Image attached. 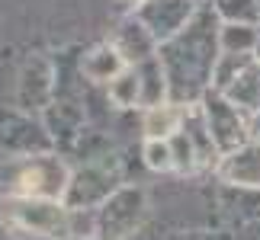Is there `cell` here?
<instances>
[{
  "instance_id": "e0dca14e",
  "label": "cell",
  "mask_w": 260,
  "mask_h": 240,
  "mask_svg": "<svg viewBox=\"0 0 260 240\" xmlns=\"http://www.w3.org/2000/svg\"><path fill=\"white\" fill-rule=\"evenodd\" d=\"M135 71H138V80H142V109H157L171 103V84H167V74L161 67V58L138 64Z\"/></svg>"
},
{
  "instance_id": "ba28073f",
  "label": "cell",
  "mask_w": 260,
  "mask_h": 240,
  "mask_svg": "<svg viewBox=\"0 0 260 240\" xmlns=\"http://www.w3.org/2000/svg\"><path fill=\"white\" fill-rule=\"evenodd\" d=\"M0 147L7 151V157H36V154H52L55 141L42 118L13 112L0 125Z\"/></svg>"
},
{
  "instance_id": "6da1fadb",
  "label": "cell",
  "mask_w": 260,
  "mask_h": 240,
  "mask_svg": "<svg viewBox=\"0 0 260 240\" xmlns=\"http://www.w3.org/2000/svg\"><path fill=\"white\" fill-rule=\"evenodd\" d=\"M218 35H222V16L215 13L212 0H206V4H199L193 23L157 48L161 67L167 74V84H171L174 106H199V99L212 90V74L218 58H222Z\"/></svg>"
},
{
  "instance_id": "2e32d148",
  "label": "cell",
  "mask_w": 260,
  "mask_h": 240,
  "mask_svg": "<svg viewBox=\"0 0 260 240\" xmlns=\"http://www.w3.org/2000/svg\"><path fill=\"white\" fill-rule=\"evenodd\" d=\"M222 96H225L235 109H241L247 118L260 115V61H257L254 67H247V71L238 77Z\"/></svg>"
},
{
  "instance_id": "4316f807",
  "label": "cell",
  "mask_w": 260,
  "mask_h": 240,
  "mask_svg": "<svg viewBox=\"0 0 260 240\" xmlns=\"http://www.w3.org/2000/svg\"><path fill=\"white\" fill-rule=\"evenodd\" d=\"M71 240H77V237H71ZM84 240H100V237H84Z\"/></svg>"
},
{
  "instance_id": "30bf717a",
  "label": "cell",
  "mask_w": 260,
  "mask_h": 240,
  "mask_svg": "<svg viewBox=\"0 0 260 240\" xmlns=\"http://www.w3.org/2000/svg\"><path fill=\"white\" fill-rule=\"evenodd\" d=\"M218 186L260 189V141H247L244 147L225 154L215 167Z\"/></svg>"
},
{
  "instance_id": "52a82bcc",
  "label": "cell",
  "mask_w": 260,
  "mask_h": 240,
  "mask_svg": "<svg viewBox=\"0 0 260 240\" xmlns=\"http://www.w3.org/2000/svg\"><path fill=\"white\" fill-rule=\"evenodd\" d=\"M58 93V67L48 58H29L16 80V106L26 115H42L55 103Z\"/></svg>"
},
{
  "instance_id": "4fadbf2b",
  "label": "cell",
  "mask_w": 260,
  "mask_h": 240,
  "mask_svg": "<svg viewBox=\"0 0 260 240\" xmlns=\"http://www.w3.org/2000/svg\"><path fill=\"white\" fill-rule=\"evenodd\" d=\"M125 58L116 52V45L113 42H100L93 48H87V52L81 55V64H77V71H81V77L87 80V84H93V87H109L113 80L125 71Z\"/></svg>"
},
{
  "instance_id": "7402d4cb",
  "label": "cell",
  "mask_w": 260,
  "mask_h": 240,
  "mask_svg": "<svg viewBox=\"0 0 260 240\" xmlns=\"http://www.w3.org/2000/svg\"><path fill=\"white\" fill-rule=\"evenodd\" d=\"M142 157H145V167L154 170V173H174V151H171V141H145Z\"/></svg>"
},
{
  "instance_id": "8992f818",
  "label": "cell",
  "mask_w": 260,
  "mask_h": 240,
  "mask_svg": "<svg viewBox=\"0 0 260 240\" xmlns=\"http://www.w3.org/2000/svg\"><path fill=\"white\" fill-rule=\"evenodd\" d=\"M199 112L206 118V128L212 135V141L218 147V154H232L238 147H244L251 138V118H247L241 109H235L222 93L209 90V93L199 99Z\"/></svg>"
},
{
  "instance_id": "44dd1931",
  "label": "cell",
  "mask_w": 260,
  "mask_h": 240,
  "mask_svg": "<svg viewBox=\"0 0 260 240\" xmlns=\"http://www.w3.org/2000/svg\"><path fill=\"white\" fill-rule=\"evenodd\" d=\"M222 23L260 26V0H212Z\"/></svg>"
},
{
  "instance_id": "7a4b0ae2",
  "label": "cell",
  "mask_w": 260,
  "mask_h": 240,
  "mask_svg": "<svg viewBox=\"0 0 260 240\" xmlns=\"http://www.w3.org/2000/svg\"><path fill=\"white\" fill-rule=\"evenodd\" d=\"M74 170L68 160L52 151V154H36V157H7L0 167V189L4 198H52L64 202L68 183Z\"/></svg>"
},
{
  "instance_id": "8fae6325",
  "label": "cell",
  "mask_w": 260,
  "mask_h": 240,
  "mask_svg": "<svg viewBox=\"0 0 260 240\" xmlns=\"http://www.w3.org/2000/svg\"><path fill=\"white\" fill-rule=\"evenodd\" d=\"M113 45H116V52L125 58L128 67H138V64L157 58V48H161V45H157V38L142 26V19H138L135 13H128L122 23L116 26Z\"/></svg>"
},
{
  "instance_id": "ac0fdd59",
  "label": "cell",
  "mask_w": 260,
  "mask_h": 240,
  "mask_svg": "<svg viewBox=\"0 0 260 240\" xmlns=\"http://www.w3.org/2000/svg\"><path fill=\"white\" fill-rule=\"evenodd\" d=\"M103 93L113 109H142V80H138L135 67H125Z\"/></svg>"
},
{
  "instance_id": "5b68a950",
  "label": "cell",
  "mask_w": 260,
  "mask_h": 240,
  "mask_svg": "<svg viewBox=\"0 0 260 240\" xmlns=\"http://www.w3.org/2000/svg\"><path fill=\"white\" fill-rule=\"evenodd\" d=\"M119 186H125V183H122V167H119L116 157L81 164L71 173V183H68V192H64V205L71 212H96Z\"/></svg>"
},
{
  "instance_id": "d4e9b609",
  "label": "cell",
  "mask_w": 260,
  "mask_h": 240,
  "mask_svg": "<svg viewBox=\"0 0 260 240\" xmlns=\"http://www.w3.org/2000/svg\"><path fill=\"white\" fill-rule=\"evenodd\" d=\"M125 4H128V7H132V13H135V10H138V7H142V4H145V0H125Z\"/></svg>"
},
{
  "instance_id": "ffe728a7",
  "label": "cell",
  "mask_w": 260,
  "mask_h": 240,
  "mask_svg": "<svg viewBox=\"0 0 260 240\" xmlns=\"http://www.w3.org/2000/svg\"><path fill=\"white\" fill-rule=\"evenodd\" d=\"M254 64H257V55H228V52H222V58H218V64H215V74H212V90L215 93H225V90Z\"/></svg>"
},
{
  "instance_id": "3957f363",
  "label": "cell",
  "mask_w": 260,
  "mask_h": 240,
  "mask_svg": "<svg viewBox=\"0 0 260 240\" xmlns=\"http://www.w3.org/2000/svg\"><path fill=\"white\" fill-rule=\"evenodd\" d=\"M0 218L10 231L39 240H68L71 208L52 198H4Z\"/></svg>"
},
{
  "instance_id": "5bb4252c",
  "label": "cell",
  "mask_w": 260,
  "mask_h": 240,
  "mask_svg": "<svg viewBox=\"0 0 260 240\" xmlns=\"http://www.w3.org/2000/svg\"><path fill=\"white\" fill-rule=\"evenodd\" d=\"M218 208L235 224V231L247 224H260V189L218 186Z\"/></svg>"
},
{
  "instance_id": "cb8c5ba5",
  "label": "cell",
  "mask_w": 260,
  "mask_h": 240,
  "mask_svg": "<svg viewBox=\"0 0 260 240\" xmlns=\"http://www.w3.org/2000/svg\"><path fill=\"white\" fill-rule=\"evenodd\" d=\"M251 138H254V141H260V115L251 118Z\"/></svg>"
},
{
  "instance_id": "9c48e42d",
  "label": "cell",
  "mask_w": 260,
  "mask_h": 240,
  "mask_svg": "<svg viewBox=\"0 0 260 240\" xmlns=\"http://www.w3.org/2000/svg\"><path fill=\"white\" fill-rule=\"evenodd\" d=\"M199 13L196 0H145L135 10V16L142 19V26L157 38V45H164L167 38H174L177 32L193 23V16Z\"/></svg>"
},
{
  "instance_id": "603a6c76",
  "label": "cell",
  "mask_w": 260,
  "mask_h": 240,
  "mask_svg": "<svg viewBox=\"0 0 260 240\" xmlns=\"http://www.w3.org/2000/svg\"><path fill=\"white\" fill-rule=\"evenodd\" d=\"M171 240H235L232 231H180L171 234Z\"/></svg>"
},
{
  "instance_id": "484cf974",
  "label": "cell",
  "mask_w": 260,
  "mask_h": 240,
  "mask_svg": "<svg viewBox=\"0 0 260 240\" xmlns=\"http://www.w3.org/2000/svg\"><path fill=\"white\" fill-rule=\"evenodd\" d=\"M254 55H257V61H260V38H257V52Z\"/></svg>"
},
{
  "instance_id": "277c9868",
  "label": "cell",
  "mask_w": 260,
  "mask_h": 240,
  "mask_svg": "<svg viewBox=\"0 0 260 240\" xmlns=\"http://www.w3.org/2000/svg\"><path fill=\"white\" fill-rule=\"evenodd\" d=\"M148 221V192L135 183L119 186L96 208V237L100 240H128Z\"/></svg>"
},
{
  "instance_id": "7c38bea8",
  "label": "cell",
  "mask_w": 260,
  "mask_h": 240,
  "mask_svg": "<svg viewBox=\"0 0 260 240\" xmlns=\"http://www.w3.org/2000/svg\"><path fill=\"white\" fill-rule=\"evenodd\" d=\"M39 118L45 122L48 135H52L55 151H58V147H68V151H74L77 138H81V132L87 128V122H84V109L77 106V103H71V99H55V103L48 106Z\"/></svg>"
},
{
  "instance_id": "d6986e66",
  "label": "cell",
  "mask_w": 260,
  "mask_h": 240,
  "mask_svg": "<svg viewBox=\"0 0 260 240\" xmlns=\"http://www.w3.org/2000/svg\"><path fill=\"white\" fill-rule=\"evenodd\" d=\"M257 38H260V26H238V23H222V52L228 55H254L257 52Z\"/></svg>"
},
{
  "instance_id": "9a60e30c",
  "label": "cell",
  "mask_w": 260,
  "mask_h": 240,
  "mask_svg": "<svg viewBox=\"0 0 260 240\" xmlns=\"http://www.w3.org/2000/svg\"><path fill=\"white\" fill-rule=\"evenodd\" d=\"M183 118H186V109H180L174 103H164L157 109H145V115H142L145 141H171L183 128Z\"/></svg>"
}]
</instances>
